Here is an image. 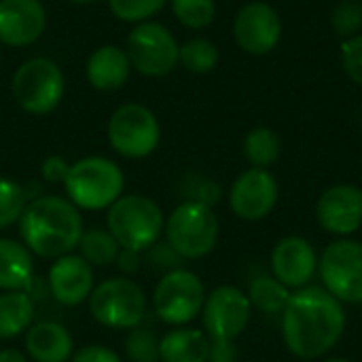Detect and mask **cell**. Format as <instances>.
Masks as SVG:
<instances>
[{
	"instance_id": "cell-1",
	"label": "cell",
	"mask_w": 362,
	"mask_h": 362,
	"mask_svg": "<svg viewBox=\"0 0 362 362\" xmlns=\"http://www.w3.org/2000/svg\"><path fill=\"white\" fill-rule=\"evenodd\" d=\"M282 316L286 350L301 361H318L331 354L346 333V310L322 286H305L291 293Z\"/></svg>"
},
{
	"instance_id": "cell-2",
	"label": "cell",
	"mask_w": 362,
	"mask_h": 362,
	"mask_svg": "<svg viewBox=\"0 0 362 362\" xmlns=\"http://www.w3.org/2000/svg\"><path fill=\"white\" fill-rule=\"evenodd\" d=\"M19 238L40 259H59L78 248L85 231L81 210L59 195H38L28 202L19 218Z\"/></svg>"
},
{
	"instance_id": "cell-3",
	"label": "cell",
	"mask_w": 362,
	"mask_h": 362,
	"mask_svg": "<svg viewBox=\"0 0 362 362\" xmlns=\"http://www.w3.org/2000/svg\"><path fill=\"white\" fill-rule=\"evenodd\" d=\"M125 187L123 170L106 157H85L70 163L64 189L68 199L78 210H106L121 195Z\"/></svg>"
},
{
	"instance_id": "cell-4",
	"label": "cell",
	"mask_w": 362,
	"mask_h": 362,
	"mask_svg": "<svg viewBox=\"0 0 362 362\" xmlns=\"http://www.w3.org/2000/svg\"><path fill=\"white\" fill-rule=\"evenodd\" d=\"M165 227L163 210L146 195H121L106 214V229L121 248L144 252L159 242Z\"/></svg>"
},
{
	"instance_id": "cell-5",
	"label": "cell",
	"mask_w": 362,
	"mask_h": 362,
	"mask_svg": "<svg viewBox=\"0 0 362 362\" xmlns=\"http://www.w3.org/2000/svg\"><path fill=\"white\" fill-rule=\"evenodd\" d=\"M163 233L165 242L185 261H197L216 248L221 227L214 208L197 202H182L176 210H172Z\"/></svg>"
},
{
	"instance_id": "cell-6",
	"label": "cell",
	"mask_w": 362,
	"mask_h": 362,
	"mask_svg": "<svg viewBox=\"0 0 362 362\" xmlns=\"http://www.w3.org/2000/svg\"><path fill=\"white\" fill-rule=\"evenodd\" d=\"M89 314L106 329L129 331L142 325L146 316V295L132 278H108L89 295Z\"/></svg>"
},
{
	"instance_id": "cell-7",
	"label": "cell",
	"mask_w": 362,
	"mask_h": 362,
	"mask_svg": "<svg viewBox=\"0 0 362 362\" xmlns=\"http://www.w3.org/2000/svg\"><path fill=\"white\" fill-rule=\"evenodd\" d=\"M13 98L21 110L42 117L53 112L66 93L62 68L49 57H30L13 74Z\"/></svg>"
},
{
	"instance_id": "cell-8",
	"label": "cell",
	"mask_w": 362,
	"mask_h": 362,
	"mask_svg": "<svg viewBox=\"0 0 362 362\" xmlns=\"http://www.w3.org/2000/svg\"><path fill=\"white\" fill-rule=\"evenodd\" d=\"M206 286L202 278L189 269H174L161 276L153 293V310L157 318L170 327H187L202 316L206 303Z\"/></svg>"
},
{
	"instance_id": "cell-9",
	"label": "cell",
	"mask_w": 362,
	"mask_h": 362,
	"mask_svg": "<svg viewBox=\"0 0 362 362\" xmlns=\"http://www.w3.org/2000/svg\"><path fill=\"white\" fill-rule=\"evenodd\" d=\"M322 288L339 303H362V242L337 238L318 257Z\"/></svg>"
},
{
	"instance_id": "cell-10",
	"label": "cell",
	"mask_w": 362,
	"mask_h": 362,
	"mask_svg": "<svg viewBox=\"0 0 362 362\" xmlns=\"http://www.w3.org/2000/svg\"><path fill=\"white\" fill-rule=\"evenodd\" d=\"M161 140V125L155 112L142 104L119 106L108 121V142L121 157L144 159L153 155Z\"/></svg>"
},
{
	"instance_id": "cell-11",
	"label": "cell",
	"mask_w": 362,
	"mask_h": 362,
	"mask_svg": "<svg viewBox=\"0 0 362 362\" xmlns=\"http://www.w3.org/2000/svg\"><path fill=\"white\" fill-rule=\"evenodd\" d=\"M178 49L180 45L163 23L142 21L129 32L125 53L140 74L165 76L178 66Z\"/></svg>"
},
{
	"instance_id": "cell-12",
	"label": "cell",
	"mask_w": 362,
	"mask_h": 362,
	"mask_svg": "<svg viewBox=\"0 0 362 362\" xmlns=\"http://www.w3.org/2000/svg\"><path fill=\"white\" fill-rule=\"evenodd\" d=\"M252 305L246 291L225 284L206 295L202 310L204 333L210 341H235L250 322Z\"/></svg>"
},
{
	"instance_id": "cell-13",
	"label": "cell",
	"mask_w": 362,
	"mask_h": 362,
	"mask_svg": "<svg viewBox=\"0 0 362 362\" xmlns=\"http://www.w3.org/2000/svg\"><path fill=\"white\" fill-rule=\"evenodd\" d=\"M280 199V185L269 170L248 168L244 170L229 189L231 212L248 223L263 221L269 216Z\"/></svg>"
},
{
	"instance_id": "cell-14",
	"label": "cell",
	"mask_w": 362,
	"mask_h": 362,
	"mask_svg": "<svg viewBox=\"0 0 362 362\" xmlns=\"http://www.w3.org/2000/svg\"><path fill=\"white\" fill-rule=\"evenodd\" d=\"M233 38L250 55H267L282 40V19L278 11L261 0L244 4L233 19Z\"/></svg>"
},
{
	"instance_id": "cell-15",
	"label": "cell",
	"mask_w": 362,
	"mask_h": 362,
	"mask_svg": "<svg viewBox=\"0 0 362 362\" xmlns=\"http://www.w3.org/2000/svg\"><path fill=\"white\" fill-rule=\"evenodd\" d=\"M272 276L291 291L310 286L318 274V252L314 244L301 235H286L272 250Z\"/></svg>"
},
{
	"instance_id": "cell-16",
	"label": "cell",
	"mask_w": 362,
	"mask_h": 362,
	"mask_svg": "<svg viewBox=\"0 0 362 362\" xmlns=\"http://www.w3.org/2000/svg\"><path fill=\"white\" fill-rule=\"evenodd\" d=\"M318 225L337 238H350L362 227V189L356 185H333L316 204Z\"/></svg>"
},
{
	"instance_id": "cell-17",
	"label": "cell",
	"mask_w": 362,
	"mask_h": 362,
	"mask_svg": "<svg viewBox=\"0 0 362 362\" xmlns=\"http://www.w3.org/2000/svg\"><path fill=\"white\" fill-rule=\"evenodd\" d=\"M53 299L66 308H76L93 293V267L81 255H64L53 261L47 274Z\"/></svg>"
},
{
	"instance_id": "cell-18",
	"label": "cell",
	"mask_w": 362,
	"mask_h": 362,
	"mask_svg": "<svg viewBox=\"0 0 362 362\" xmlns=\"http://www.w3.org/2000/svg\"><path fill=\"white\" fill-rule=\"evenodd\" d=\"M47 28V11L40 0H0V45L28 47Z\"/></svg>"
},
{
	"instance_id": "cell-19",
	"label": "cell",
	"mask_w": 362,
	"mask_h": 362,
	"mask_svg": "<svg viewBox=\"0 0 362 362\" xmlns=\"http://www.w3.org/2000/svg\"><path fill=\"white\" fill-rule=\"evenodd\" d=\"M25 352L34 362H70L74 339L59 322L42 320L25 331Z\"/></svg>"
},
{
	"instance_id": "cell-20",
	"label": "cell",
	"mask_w": 362,
	"mask_h": 362,
	"mask_svg": "<svg viewBox=\"0 0 362 362\" xmlns=\"http://www.w3.org/2000/svg\"><path fill=\"white\" fill-rule=\"evenodd\" d=\"M87 81L98 91H117L121 89L132 72L129 57L125 49L117 45L98 47L87 59Z\"/></svg>"
},
{
	"instance_id": "cell-21",
	"label": "cell",
	"mask_w": 362,
	"mask_h": 362,
	"mask_svg": "<svg viewBox=\"0 0 362 362\" xmlns=\"http://www.w3.org/2000/svg\"><path fill=\"white\" fill-rule=\"evenodd\" d=\"M34 286V255L25 244L11 238H0V291H25Z\"/></svg>"
},
{
	"instance_id": "cell-22",
	"label": "cell",
	"mask_w": 362,
	"mask_h": 362,
	"mask_svg": "<svg viewBox=\"0 0 362 362\" xmlns=\"http://www.w3.org/2000/svg\"><path fill=\"white\" fill-rule=\"evenodd\" d=\"M210 339L199 329H172L159 339L161 362H208Z\"/></svg>"
},
{
	"instance_id": "cell-23",
	"label": "cell",
	"mask_w": 362,
	"mask_h": 362,
	"mask_svg": "<svg viewBox=\"0 0 362 362\" xmlns=\"http://www.w3.org/2000/svg\"><path fill=\"white\" fill-rule=\"evenodd\" d=\"M34 325V299L25 291L0 295V339H15Z\"/></svg>"
},
{
	"instance_id": "cell-24",
	"label": "cell",
	"mask_w": 362,
	"mask_h": 362,
	"mask_svg": "<svg viewBox=\"0 0 362 362\" xmlns=\"http://www.w3.org/2000/svg\"><path fill=\"white\" fill-rule=\"evenodd\" d=\"M291 288H286L282 282H278L274 276H259L248 286V299L252 310L267 314V316H280L291 299Z\"/></svg>"
},
{
	"instance_id": "cell-25",
	"label": "cell",
	"mask_w": 362,
	"mask_h": 362,
	"mask_svg": "<svg viewBox=\"0 0 362 362\" xmlns=\"http://www.w3.org/2000/svg\"><path fill=\"white\" fill-rule=\"evenodd\" d=\"M282 153L280 134L272 127H255L244 138V155L252 168L269 170Z\"/></svg>"
},
{
	"instance_id": "cell-26",
	"label": "cell",
	"mask_w": 362,
	"mask_h": 362,
	"mask_svg": "<svg viewBox=\"0 0 362 362\" xmlns=\"http://www.w3.org/2000/svg\"><path fill=\"white\" fill-rule=\"evenodd\" d=\"M78 250H81V257L91 267H106V265H115L121 246L108 229L91 227L83 231Z\"/></svg>"
},
{
	"instance_id": "cell-27",
	"label": "cell",
	"mask_w": 362,
	"mask_h": 362,
	"mask_svg": "<svg viewBox=\"0 0 362 362\" xmlns=\"http://www.w3.org/2000/svg\"><path fill=\"white\" fill-rule=\"evenodd\" d=\"M218 47L208 38H189L178 49V64H182L193 74H208L218 66Z\"/></svg>"
},
{
	"instance_id": "cell-28",
	"label": "cell",
	"mask_w": 362,
	"mask_h": 362,
	"mask_svg": "<svg viewBox=\"0 0 362 362\" xmlns=\"http://www.w3.org/2000/svg\"><path fill=\"white\" fill-rule=\"evenodd\" d=\"M28 202L30 197L25 193V187L0 176V229H8L19 223Z\"/></svg>"
},
{
	"instance_id": "cell-29",
	"label": "cell",
	"mask_w": 362,
	"mask_h": 362,
	"mask_svg": "<svg viewBox=\"0 0 362 362\" xmlns=\"http://www.w3.org/2000/svg\"><path fill=\"white\" fill-rule=\"evenodd\" d=\"M174 17L191 30L208 28L216 17L214 0H170Z\"/></svg>"
},
{
	"instance_id": "cell-30",
	"label": "cell",
	"mask_w": 362,
	"mask_h": 362,
	"mask_svg": "<svg viewBox=\"0 0 362 362\" xmlns=\"http://www.w3.org/2000/svg\"><path fill=\"white\" fill-rule=\"evenodd\" d=\"M123 346L129 362H159V337L148 327L129 329Z\"/></svg>"
},
{
	"instance_id": "cell-31",
	"label": "cell",
	"mask_w": 362,
	"mask_h": 362,
	"mask_svg": "<svg viewBox=\"0 0 362 362\" xmlns=\"http://www.w3.org/2000/svg\"><path fill=\"white\" fill-rule=\"evenodd\" d=\"M168 2L170 0H108V6L117 19L129 23H142V21H151V17L157 15Z\"/></svg>"
},
{
	"instance_id": "cell-32",
	"label": "cell",
	"mask_w": 362,
	"mask_h": 362,
	"mask_svg": "<svg viewBox=\"0 0 362 362\" xmlns=\"http://www.w3.org/2000/svg\"><path fill=\"white\" fill-rule=\"evenodd\" d=\"M331 25L341 40H348L362 30L361 0H341L331 13Z\"/></svg>"
},
{
	"instance_id": "cell-33",
	"label": "cell",
	"mask_w": 362,
	"mask_h": 362,
	"mask_svg": "<svg viewBox=\"0 0 362 362\" xmlns=\"http://www.w3.org/2000/svg\"><path fill=\"white\" fill-rule=\"evenodd\" d=\"M182 195H185V202H197L208 208H214L223 197V189L218 182L202 174H189L182 180Z\"/></svg>"
},
{
	"instance_id": "cell-34",
	"label": "cell",
	"mask_w": 362,
	"mask_h": 362,
	"mask_svg": "<svg viewBox=\"0 0 362 362\" xmlns=\"http://www.w3.org/2000/svg\"><path fill=\"white\" fill-rule=\"evenodd\" d=\"M142 255H144L142 263H146L148 267L159 269V272H163V274L178 269L180 263L185 261L168 242H157V244H153L148 250H144Z\"/></svg>"
},
{
	"instance_id": "cell-35",
	"label": "cell",
	"mask_w": 362,
	"mask_h": 362,
	"mask_svg": "<svg viewBox=\"0 0 362 362\" xmlns=\"http://www.w3.org/2000/svg\"><path fill=\"white\" fill-rule=\"evenodd\" d=\"M341 66L348 78L362 87V32L341 40Z\"/></svg>"
},
{
	"instance_id": "cell-36",
	"label": "cell",
	"mask_w": 362,
	"mask_h": 362,
	"mask_svg": "<svg viewBox=\"0 0 362 362\" xmlns=\"http://www.w3.org/2000/svg\"><path fill=\"white\" fill-rule=\"evenodd\" d=\"M70 362H123V358L106 346L91 344V346H85L78 352H74Z\"/></svg>"
},
{
	"instance_id": "cell-37",
	"label": "cell",
	"mask_w": 362,
	"mask_h": 362,
	"mask_svg": "<svg viewBox=\"0 0 362 362\" xmlns=\"http://www.w3.org/2000/svg\"><path fill=\"white\" fill-rule=\"evenodd\" d=\"M68 170H70V163L59 155H49L40 165L42 178L47 182H51V185H64V180L68 176Z\"/></svg>"
},
{
	"instance_id": "cell-38",
	"label": "cell",
	"mask_w": 362,
	"mask_h": 362,
	"mask_svg": "<svg viewBox=\"0 0 362 362\" xmlns=\"http://www.w3.org/2000/svg\"><path fill=\"white\" fill-rule=\"evenodd\" d=\"M117 269L127 278V276H134L140 267H142V255L136 252V250H127V248H121L119 250V257L115 261Z\"/></svg>"
},
{
	"instance_id": "cell-39",
	"label": "cell",
	"mask_w": 362,
	"mask_h": 362,
	"mask_svg": "<svg viewBox=\"0 0 362 362\" xmlns=\"http://www.w3.org/2000/svg\"><path fill=\"white\" fill-rule=\"evenodd\" d=\"M208 362H238L235 341H210Z\"/></svg>"
},
{
	"instance_id": "cell-40",
	"label": "cell",
	"mask_w": 362,
	"mask_h": 362,
	"mask_svg": "<svg viewBox=\"0 0 362 362\" xmlns=\"http://www.w3.org/2000/svg\"><path fill=\"white\" fill-rule=\"evenodd\" d=\"M0 362H28V358L15 348H4L0 350Z\"/></svg>"
},
{
	"instance_id": "cell-41",
	"label": "cell",
	"mask_w": 362,
	"mask_h": 362,
	"mask_svg": "<svg viewBox=\"0 0 362 362\" xmlns=\"http://www.w3.org/2000/svg\"><path fill=\"white\" fill-rule=\"evenodd\" d=\"M322 362H352V361H348V358H344V356H329V358H325Z\"/></svg>"
},
{
	"instance_id": "cell-42",
	"label": "cell",
	"mask_w": 362,
	"mask_h": 362,
	"mask_svg": "<svg viewBox=\"0 0 362 362\" xmlns=\"http://www.w3.org/2000/svg\"><path fill=\"white\" fill-rule=\"evenodd\" d=\"M68 2H74V4H95L100 0H68Z\"/></svg>"
},
{
	"instance_id": "cell-43",
	"label": "cell",
	"mask_w": 362,
	"mask_h": 362,
	"mask_svg": "<svg viewBox=\"0 0 362 362\" xmlns=\"http://www.w3.org/2000/svg\"><path fill=\"white\" fill-rule=\"evenodd\" d=\"M0 59H2V49H0Z\"/></svg>"
},
{
	"instance_id": "cell-44",
	"label": "cell",
	"mask_w": 362,
	"mask_h": 362,
	"mask_svg": "<svg viewBox=\"0 0 362 362\" xmlns=\"http://www.w3.org/2000/svg\"><path fill=\"white\" fill-rule=\"evenodd\" d=\"M361 2H362V0H361Z\"/></svg>"
}]
</instances>
